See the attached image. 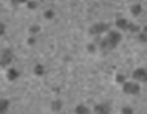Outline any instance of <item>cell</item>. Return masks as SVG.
<instances>
[{
  "mask_svg": "<svg viewBox=\"0 0 147 114\" xmlns=\"http://www.w3.org/2000/svg\"><path fill=\"white\" fill-rule=\"evenodd\" d=\"M18 76H20V72L16 71V69L13 68V66H10V68H7V72H5V77H7V80L8 82H13V80L18 79Z\"/></svg>",
  "mask_w": 147,
  "mask_h": 114,
  "instance_id": "2",
  "label": "cell"
},
{
  "mask_svg": "<svg viewBox=\"0 0 147 114\" xmlns=\"http://www.w3.org/2000/svg\"><path fill=\"white\" fill-rule=\"evenodd\" d=\"M10 109V101L5 98H0V114H7Z\"/></svg>",
  "mask_w": 147,
  "mask_h": 114,
  "instance_id": "3",
  "label": "cell"
},
{
  "mask_svg": "<svg viewBox=\"0 0 147 114\" xmlns=\"http://www.w3.org/2000/svg\"><path fill=\"white\" fill-rule=\"evenodd\" d=\"M13 63V53H11V50H3L2 53H0V66L2 68H10V64Z\"/></svg>",
  "mask_w": 147,
  "mask_h": 114,
  "instance_id": "1",
  "label": "cell"
},
{
  "mask_svg": "<svg viewBox=\"0 0 147 114\" xmlns=\"http://www.w3.org/2000/svg\"><path fill=\"white\" fill-rule=\"evenodd\" d=\"M134 77H136V79H139V80H147V72L136 71V72H134Z\"/></svg>",
  "mask_w": 147,
  "mask_h": 114,
  "instance_id": "4",
  "label": "cell"
},
{
  "mask_svg": "<svg viewBox=\"0 0 147 114\" xmlns=\"http://www.w3.org/2000/svg\"><path fill=\"white\" fill-rule=\"evenodd\" d=\"M126 92L128 93H136L138 92V87H136V85H126Z\"/></svg>",
  "mask_w": 147,
  "mask_h": 114,
  "instance_id": "5",
  "label": "cell"
},
{
  "mask_svg": "<svg viewBox=\"0 0 147 114\" xmlns=\"http://www.w3.org/2000/svg\"><path fill=\"white\" fill-rule=\"evenodd\" d=\"M3 34H5V24L3 23H0V37H2Z\"/></svg>",
  "mask_w": 147,
  "mask_h": 114,
  "instance_id": "6",
  "label": "cell"
}]
</instances>
